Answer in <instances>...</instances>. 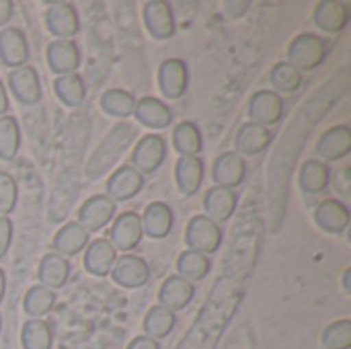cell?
Returning <instances> with one entry per match:
<instances>
[{
    "mask_svg": "<svg viewBox=\"0 0 351 349\" xmlns=\"http://www.w3.org/2000/svg\"><path fill=\"white\" fill-rule=\"evenodd\" d=\"M245 294V284H228V276L218 280L208 306L202 309L195 325L177 349H216L226 325L239 309Z\"/></svg>",
    "mask_w": 351,
    "mask_h": 349,
    "instance_id": "1",
    "label": "cell"
},
{
    "mask_svg": "<svg viewBox=\"0 0 351 349\" xmlns=\"http://www.w3.org/2000/svg\"><path fill=\"white\" fill-rule=\"evenodd\" d=\"M329 51V41L319 37L317 33H300L288 45V64L298 68L300 72L319 68Z\"/></svg>",
    "mask_w": 351,
    "mask_h": 349,
    "instance_id": "2",
    "label": "cell"
},
{
    "mask_svg": "<svg viewBox=\"0 0 351 349\" xmlns=\"http://www.w3.org/2000/svg\"><path fill=\"white\" fill-rule=\"evenodd\" d=\"M224 241L222 226L210 220L206 214H197L187 222L185 228V245L189 251H197L204 255H214Z\"/></svg>",
    "mask_w": 351,
    "mask_h": 349,
    "instance_id": "3",
    "label": "cell"
},
{
    "mask_svg": "<svg viewBox=\"0 0 351 349\" xmlns=\"http://www.w3.org/2000/svg\"><path fill=\"white\" fill-rule=\"evenodd\" d=\"M109 276L117 286L128 288V290H138L150 282V267L142 257L134 253H125L115 259Z\"/></svg>",
    "mask_w": 351,
    "mask_h": 349,
    "instance_id": "4",
    "label": "cell"
},
{
    "mask_svg": "<svg viewBox=\"0 0 351 349\" xmlns=\"http://www.w3.org/2000/svg\"><path fill=\"white\" fill-rule=\"evenodd\" d=\"M167 150H169L167 140L162 136L158 134L142 136L132 152V167L142 175H150L160 169V165L167 158Z\"/></svg>",
    "mask_w": 351,
    "mask_h": 349,
    "instance_id": "5",
    "label": "cell"
},
{
    "mask_svg": "<svg viewBox=\"0 0 351 349\" xmlns=\"http://www.w3.org/2000/svg\"><path fill=\"white\" fill-rule=\"evenodd\" d=\"M142 16H144L146 31L156 41H167L177 31L175 12H173L171 4L165 0H148L142 8Z\"/></svg>",
    "mask_w": 351,
    "mask_h": 349,
    "instance_id": "6",
    "label": "cell"
},
{
    "mask_svg": "<svg viewBox=\"0 0 351 349\" xmlns=\"http://www.w3.org/2000/svg\"><path fill=\"white\" fill-rule=\"evenodd\" d=\"M142 237H144V230H142L140 214H136V212H121L113 220L107 241L113 245L115 251L130 253V251H134L142 243Z\"/></svg>",
    "mask_w": 351,
    "mask_h": 349,
    "instance_id": "7",
    "label": "cell"
},
{
    "mask_svg": "<svg viewBox=\"0 0 351 349\" xmlns=\"http://www.w3.org/2000/svg\"><path fill=\"white\" fill-rule=\"evenodd\" d=\"M8 91L21 105H37L43 97L41 78L33 66H21L8 72Z\"/></svg>",
    "mask_w": 351,
    "mask_h": 349,
    "instance_id": "8",
    "label": "cell"
},
{
    "mask_svg": "<svg viewBox=\"0 0 351 349\" xmlns=\"http://www.w3.org/2000/svg\"><path fill=\"white\" fill-rule=\"evenodd\" d=\"M158 88L167 99H181L189 88V68L181 58H169L158 68Z\"/></svg>",
    "mask_w": 351,
    "mask_h": 349,
    "instance_id": "9",
    "label": "cell"
},
{
    "mask_svg": "<svg viewBox=\"0 0 351 349\" xmlns=\"http://www.w3.org/2000/svg\"><path fill=\"white\" fill-rule=\"evenodd\" d=\"M113 216H115V202H111L105 193H99V195L88 197L78 208L76 222L90 234V232H99L101 228H105V224H109Z\"/></svg>",
    "mask_w": 351,
    "mask_h": 349,
    "instance_id": "10",
    "label": "cell"
},
{
    "mask_svg": "<svg viewBox=\"0 0 351 349\" xmlns=\"http://www.w3.org/2000/svg\"><path fill=\"white\" fill-rule=\"evenodd\" d=\"M31 56L27 35L19 27H4L0 29V62L4 68H21L27 66Z\"/></svg>",
    "mask_w": 351,
    "mask_h": 349,
    "instance_id": "11",
    "label": "cell"
},
{
    "mask_svg": "<svg viewBox=\"0 0 351 349\" xmlns=\"http://www.w3.org/2000/svg\"><path fill=\"white\" fill-rule=\"evenodd\" d=\"M144 189V175L138 173L132 165H123L115 169V173L107 179L105 195L111 202H130Z\"/></svg>",
    "mask_w": 351,
    "mask_h": 349,
    "instance_id": "12",
    "label": "cell"
},
{
    "mask_svg": "<svg viewBox=\"0 0 351 349\" xmlns=\"http://www.w3.org/2000/svg\"><path fill=\"white\" fill-rule=\"evenodd\" d=\"M45 27L56 39H72L80 31V16L74 4L56 2L45 10Z\"/></svg>",
    "mask_w": 351,
    "mask_h": 349,
    "instance_id": "13",
    "label": "cell"
},
{
    "mask_svg": "<svg viewBox=\"0 0 351 349\" xmlns=\"http://www.w3.org/2000/svg\"><path fill=\"white\" fill-rule=\"evenodd\" d=\"M247 113L253 123H259L265 128L276 125L284 117V99L280 93H274V91H257L249 101Z\"/></svg>",
    "mask_w": 351,
    "mask_h": 349,
    "instance_id": "14",
    "label": "cell"
},
{
    "mask_svg": "<svg viewBox=\"0 0 351 349\" xmlns=\"http://www.w3.org/2000/svg\"><path fill=\"white\" fill-rule=\"evenodd\" d=\"M45 58L56 76L74 74L80 66V49L72 39H53L45 49Z\"/></svg>",
    "mask_w": 351,
    "mask_h": 349,
    "instance_id": "15",
    "label": "cell"
},
{
    "mask_svg": "<svg viewBox=\"0 0 351 349\" xmlns=\"http://www.w3.org/2000/svg\"><path fill=\"white\" fill-rule=\"evenodd\" d=\"M134 117L140 125L148 130H167L173 123L171 107L156 97H142L136 101Z\"/></svg>",
    "mask_w": 351,
    "mask_h": 349,
    "instance_id": "16",
    "label": "cell"
},
{
    "mask_svg": "<svg viewBox=\"0 0 351 349\" xmlns=\"http://www.w3.org/2000/svg\"><path fill=\"white\" fill-rule=\"evenodd\" d=\"M245 175H247V163L237 152H222L212 169V179L216 187H226V189L239 187L245 181Z\"/></svg>",
    "mask_w": 351,
    "mask_h": 349,
    "instance_id": "17",
    "label": "cell"
},
{
    "mask_svg": "<svg viewBox=\"0 0 351 349\" xmlns=\"http://www.w3.org/2000/svg\"><path fill=\"white\" fill-rule=\"evenodd\" d=\"M350 208L339 200H325L315 210V224L327 234H343L350 226Z\"/></svg>",
    "mask_w": 351,
    "mask_h": 349,
    "instance_id": "18",
    "label": "cell"
},
{
    "mask_svg": "<svg viewBox=\"0 0 351 349\" xmlns=\"http://www.w3.org/2000/svg\"><path fill=\"white\" fill-rule=\"evenodd\" d=\"M237 191L234 189H226V187H210L204 195V208H206V216L210 220H214L216 224H224L228 222L234 212H237Z\"/></svg>",
    "mask_w": 351,
    "mask_h": 349,
    "instance_id": "19",
    "label": "cell"
},
{
    "mask_svg": "<svg viewBox=\"0 0 351 349\" xmlns=\"http://www.w3.org/2000/svg\"><path fill=\"white\" fill-rule=\"evenodd\" d=\"M140 220H142L144 234H148L154 241H162L173 230L175 214H173L171 206H167L165 202H152V204L146 206V210L140 216Z\"/></svg>",
    "mask_w": 351,
    "mask_h": 349,
    "instance_id": "20",
    "label": "cell"
},
{
    "mask_svg": "<svg viewBox=\"0 0 351 349\" xmlns=\"http://www.w3.org/2000/svg\"><path fill=\"white\" fill-rule=\"evenodd\" d=\"M351 152V130L348 125L329 128L317 142V154L323 163H335ZM319 158V160H321Z\"/></svg>",
    "mask_w": 351,
    "mask_h": 349,
    "instance_id": "21",
    "label": "cell"
},
{
    "mask_svg": "<svg viewBox=\"0 0 351 349\" xmlns=\"http://www.w3.org/2000/svg\"><path fill=\"white\" fill-rule=\"evenodd\" d=\"M193 296H195V286L191 282H187L181 276H171L162 282V286L158 290V304L177 313V311L187 309L191 304Z\"/></svg>",
    "mask_w": 351,
    "mask_h": 349,
    "instance_id": "22",
    "label": "cell"
},
{
    "mask_svg": "<svg viewBox=\"0 0 351 349\" xmlns=\"http://www.w3.org/2000/svg\"><path fill=\"white\" fill-rule=\"evenodd\" d=\"M274 140V132L265 125H259V123H243L239 134H237V154H245V156H257L261 152H265L269 148Z\"/></svg>",
    "mask_w": 351,
    "mask_h": 349,
    "instance_id": "23",
    "label": "cell"
},
{
    "mask_svg": "<svg viewBox=\"0 0 351 349\" xmlns=\"http://www.w3.org/2000/svg\"><path fill=\"white\" fill-rule=\"evenodd\" d=\"M117 259V251L107 239H95L84 249V269L95 278H105Z\"/></svg>",
    "mask_w": 351,
    "mask_h": 349,
    "instance_id": "24",
    "label": "cell"
},
{
    "mask_svg": "<svg viewBox=\"0 0 351 349\" xmlns=\"http://www.w3.org/2000/svg\"><path fill=\"white\" fill-rule=\"evenodd\" d=\"M70 272H72V265L66 257H62L60 253H45L39 261L37 278L41 286L56 292L66 286Z\"/></svg>",
    "mask_w": 351,
    "mask_h": 349,
    "instance_id": "25",
    "label": "cell"
},
{
    "mask_svg": "<svg viewBox=\"0 0 351 349\" xmlns=\"http://www.w3.org/2000/svg\"><path fill=\"white\" fill-rule=\"evenodd\" d=\"M313 19L325 33H341L350 25V6L339 0H325L315 6Z\"/></svg>",
    "mask_w": 351,
    "mask_h": 349,
    "instance_id": "26",
    "label": "cell"
},
{
    "mask_svg": "<svg viewBox=\"0 0 351 349\" xmlns=\"http://www.w3.org/2000/svg\"><path fill=\"white\" fill-rule=\"evenodd\" d=\"M204 160L199 156H181L175 165V181L183 195L191 197L202 189L204 183Z\"/></svg>",
    "mask_w": 351,
    "mask_h": 349,
    "instance_id": "27",
    "label": "cell"
},
{
    "mask_svg": "<svg viewBox=\"0 0 351 349\" xmlns=\"http://www.w3.org/2000/svg\"><path fill=\"white\" fill-rule=\"evenodd\" d=\"M88 243H90V234L78 224V222H68V224H64L58 232H56V237H53V241H51V245H53V249H56V253H60L62 257H74V255H78V253H82L86 247H88Z\"/></svg>",
    "mask_w": 351,
    "mask_h": 349,
    "instance_id": "28",
    "label": "cell"
},
{
    "mask_svg": "<svg viewBox=\"0 0 351 349\" xmlns=\"http://www.w3.org/2000/svg\"><path fill=\"white\" fill-rule=\"evenodd\" d=\"M329 181H331V169L327 163L319 158H308L306 163H302L298 173V185L302 193L306 195L323 193L329 187Z\"/></svg>",
    "mask_w": 351,
    "mask_h": 349,
    "instance_id": "29",
    "label": "cell"
},
{
    "mask_svg": "<svg viewBox=\"0 0 351 349\" xmlns=\"http://www.w3.org/2000/svg\"><path fill=\"white\" fill-rule=\"evenodd\" d=\"M53 93L56 97L70 109L80 107L84 103L86 97V84L84 78L74 72V74H64V76H56L53 80Z\"/></svg>",
    "mask_w": 351,
    "mask_h": 349,
    "instance_id": "30",
    "label": "cell"
},
{
    "mask_svg": "<svg viewBox=\"0 0 351 349\" xmlns=\"http://www.w3.org/2000/svg\"><path fill=\"white\" fill-rule=\"evenodd\" d=\"M173 148L181 156H199L204 150V138L193 121H181L173 130Z\"/></svg>",
    "mask_w": 351,
    "mask_h": 349,
    "instance_id": "31",
    "label": "cell"
},
{
    "mask_svg": "<svg viewBox=\"0 0 351 349\" xmlns=\"http://www.w3.org/2000/svg\"><path fill=\"white\" fill-rule=\"evenodd\" d=\"M144 333L152 339H165L177 325V315L162 304H154L144 317Z\"/></svg>",
    "mask_w": 351,
    "mask_h": 349,
    "instance_id": "32",
    "label": "cell"
},
{
    "mask_svg": "<svg viewBox=\"0 0 351 349\" xmlns=\"http://www.w3.org/2000/svg\"><path fill=\"white\" fill-rule=\"evenodd\" d=\"M212 269V261L208 255L197 253V251H183L177 259V276L185 278L187 282H202Z\"/></svg>",
    "mask_w": 351,
    "mask_h": 349,
    "instance_id": "33",
    "label": "cell"
},
{
    "mask_svg": "<svg viewBox=\"0 0 351 349\" xmlns=\"http://www.w3.org/2000/svg\"><path fill=\"white\" fill-rule=\"evenodd\" d=\"M134 107H136V97L125 88H107L101 95V109L111 117L125 119L134 115Z\"/></svg>",
    "mask_w": 351,
    "mask_h": 349,
    "instance_id": "34",
    "label": "cell"
},
{
    "mask_svg": "<svg viewBox=\"0 0 351 349\" xmlns=\"http://www.w3.org/2000/svg\"><path fill=\"white\" fill-rule=\"evenodd\" d=\"M21 346L23 349H51L53 333L49 323L43 319H29L21 331Z\"/></svg>",
    "mask_w": 351,
    "mask_h": 349,
    "instance_id": "35",
    "label": "cell"
},
{
    "mask_svg": "<svg viewBox=\"0 0 351 349\" xmlns=\"http://www.w3.org/2000/svg\"><path fill=\"white\" fill-rule=\"evenodd\" d=\"M56 300H58L56 292L39 284L27 290L25 300H23V311L31 319H41L56 306Z\"/></svg>",
    "mask_w": 351,
    "mask_h": 349,
    "instance_id": "36",
    "label": "cell"
},
{
    "mask_svg": "<svg viewBox=\"0 0 351 349\" xmlns=\"http://www.w3.org/2000/svg\"><path fill=\"white\" fill-rule=\"evenodd\" d=\"M21 150V125L16 117H0V160H14Z\"/></svg>",
    "mask_w": 351,
    "mask_h": 349,
    "instance_id": "37",
    "label": "cell"
},
{
    "mask_svg": "<svg viewBox=\"0 0 351 349\" xmlns=\"http://www.w3.org/2000/svg\"><path fill=\"white\" fill-rule=\"evenodd\" d=\"M269 82L280 93H296L302 86L304 78H302V72L298 68H294L292 64H288L284 60V62H278L269 70Z\"/></svg>",
    "mask_w": 351,
    "mask_h": 349,
    "instance_id": "38",
    "label": "cell"
},
{
    "mask_svg": "<svg viewBox=\"0 0 351 349\" xmlns=\"http://www.w3.org/2000/svg\"><path fill=\"white\" fill-rule=\"evenodd\" d=\"M323 346L325 349H350L351 348V321L341 319L331 323L323 331Z\"/></svg>",
    "mask_w": 351,
    "mask_h": 349,
    "instance_id": "39",
    "label": "cell"
},
{
    "mask_svg": "<svg viewBox=\"0 0 351 349\" xmlns=\"http://www.w3.org/2000/svg\"><path fill=\"white\" fill-rule=\"evenodd\" d=\"M19 202V187L10 173L0 171V216H8L14 212Z\"/></svg>",
    "mask_w": 351,
    "mask_h": 349,
    "instance_id": "40",
    "label": "cell"
},
{
    "mask_svg": "<svg viewBox=\"0 0 351 349\" xmlns=\"http://www.w3.org/2000/svg\"><path fill=\"white\" fill-rule=\"evenodd\" d=\"M12 222L8 216H0V259L6 257L12 245Z\"/></svg>",
    "mask_w": 351,
    "mask_h": 349,
    "instance_id": "41",
    "label": "cell"
},
{
    "mask_svg": "<svg viewBox=\"0 0 351 349\" xmlns=\"http://www.w3.org/2000/svg\"><path fill=\"white\" fill-rule=\"evenodd\" d=\"M125 349H160V346H158L156 339H152V337H148V335H140V337L132 339L130 346Z\"/></svg>",
    "mask_w": 351,
    "mask_h": 349,
    "instance_id": "42",
    "label": "cell"
},
{
    "mask_svg": "<svg viewBox=\"0 0 351 349\" xmlns=\"http://www.w3.org/2000/svg\"><path fill=\"white\" fill-rule=\"evenodd\" d=\"M14 14V2L12 0H0V27L4 29Z\"/></svg>",
    "mask_w": 351,
    "mask_h": 349,
    "instance_id": "43",
    "label": "cell"
},
{
    "mask_svg": "<svg viewBox=\"0 0 351 349\" xmlns=\"http://www.w3.org/2000/svg\"><path fill=\"white\" fill-rule=\"evenodd\" d=\"M8 105H10V101H8V93H6V86H4V82H2V78H0V117H2V115H6Z\"/></svg>",
    "mask_w": 351,
    "mask_h": 349,
    "instance_id": "44",
    "label": "cell"
},
{
    "mask_svg": "<svg viewBox=\"0 0 351 349\" xmlns=\"http://www.w3.org/2000/svg\"><path fill=\"white\" fill-rule=\"evenodd\" d=\"M4 292H6V274H4V269L0 267V302L4 300Z\"/></svg>",
    "mask_w": 351,
    "mask_h": 349,
    "instance_id": "45",
    "label": "cell"
},
{
    "mask_svg": "<svg viewBox=\"0 0 351 349\" xmlns=\"http://www.w3.org/2000/svg\"><path fill=\"white\" fill-rule=\"evenodd\" d=\"M350 280H351V269H346V272H343V290H346V292H351Z\"/></svg>",
    "mask_w": 351,
    "mask_h": 349,
    "instance_id": "46",
    "label": "cell"
},
{
    "mask_svg": "<svg viewBox=\"0 0 351 349\" xmlns=\"http://www.w3.org/2000/svg\"><path fill=\"white\" fill-rule=\"evenodd\" d=\"M0 331H2V317H0Z\"/></svg>",
    "mask_w": 351,
    "mask_h": 349,
    "instance_id": "47",
    "label": "cell"
}]
</instances>
